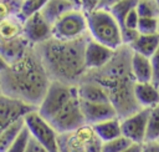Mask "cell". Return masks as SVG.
Listing matches in <instances>:
<instances>
[{
  "instance_id": "obj_1",
  "label": "cell",
  "mask_w": 159,
  "mask_h": 152,
  "mask_svg": "<svg viewBox=\"0 0 159 152\" xmlns=\"http://www.w3.org/2000/svg\"><path fill=\"white\" fill-rule=\"evenodd\" d=\"M1 93L35 108L41 103L51 78L34 46L0 72Z\"/></svg>"
},
{
  "instance_id": "obj_2",
  "label": "cell",
  "mask_w": 159,
  "mask_h": 152,
  "mask_svg": "<svg viewBox=\"0 0 159 152\" xmlns=\"http://www.w3.org/2000/svg\"><path fill=\"white\" fill-rule=\"evenodd\" d=\"M132 54L130 47L123 45L114 51L108 64L98 70L87 71L83 76V78L92 80L106 90L119 118L132 115L140 108L134 96L135 80L130 69Z\"/></svg>"
},
{
  "instance_id": "obj_3",
  "label": "cell",
  "mask_w": 159,
  "mask_h": 152,
  "mask_svg": "<svg viewBox=\"0 0 159 152\" xmlns=\"http://www.w3.org/2000/svg\"><path fill=\"white\" fill-rule=\"evenodd\" d=\"M89 35L72 41L55 37L34 46L51 81L77 86L87 72L84 50Z\"/></svg>"
},
{
  "instance_id": "obj_4",
  "label": "cell",
  "mask_w": 159,
  "mask_h": 152,
  "mask_svg": "<svg viewBox=\"0 0 159 152\" xmlns=\"http://www.w3.org/2000/svg\"><path fill=\"white\" fill-rule=\"evenodd\" d=\"M24 22L21 15L0 21V55L7 64L21 57L31 47L24 36Z\"/></svg>"
},
{
  "instance_id": "obj_5",
  "label": "cell",
  "mask_w": 159,
  "mask_h": 152,
  "mask_svg": "<svg viewBox=\"0 0 159 152\" xmlns=\"http://www.w3.org/2000/svg\"><path fill=\"white\" fill-rule=\"evenodd\" d=\"M86 16L88 35L92 40L114 51L123 46L120 26L108 10L96 9L94 11L86 14Z\"/></svg>"
},
{
  "instance_id": "obj_6",
  "label": "cell",
  "mask_w": 159,
  "mask_h": 152,
  "mask_svg": "<svg viewBox=\"0 0 159 152\" xmlns=\"http://www.w3.org/2000/svg\"><path fill=\"white\" fill-rule=\"evenodd\" d=\"M102 145L93 127L87 123L72 132L58 135L60 152H102Z\"/></svg>"
},
{
  "instance_id": "obj_7",
  "label": "cell",
  "mask_w": 159,
  "mask_h": 152,
  "mask_svg": "<svg viewBox=\"0 0 159 152\" xmlns=\"http://www.w3.org/2000/svg\"><path fill=\"white\" fill-rule=\"evenodd\" d=\"M87 35V16L81 7L68 11L52 25V37L58 40L72 41L82 39Z\"/></svg>"
},
{
  "instance_id": "obj_8",
  "label": "cell",
  "mask_w": 159,
  "mask_h": 152,
  "mask_svg": "<svg viewBox=\"0 0 159 152\" xmlns=\"http://www.w3.org/2000/svg\"><path fill=\"white\" fill-rule=\"evenodd\" d=\"M77 93V86L66 85L57 81H51L41 103L37 106V112L47 121L58 113L65 105Z\"/></svg>"
},
{
  "instance_id": "obj_9",
  "label": "cell",
  "mask_w": 159,
  "mask_h": 152,
  "mask_svg": "<svg viewBox=\"0 0 159 152\" xmlns=\"http://www.w3.org/2000/svg\"><path fill=\"white\" fill-rule=\"evenodd\" d=\"M24 121L32 138H35L40 145H42L48 152H60L57 131L53 128L50 121L43 118L37 112V110L29 112L24 117Z\"/></svg>"
},
{
  "instance_id": "obj_10",
  "label": "cell",
  "mask_w": 159,
  "mask_h": 152,
  "mask_svg": "<svg viewBox=\"0 0 159 152\" xmlns=\"http://www.w3.org/2000/svg\"><path fill=\"white\" fill-rule=\"evenodd\" d=\"M50 123L53 126L58 135L72 132L78 127L86 125L78 93H76L65 105V107L58 113H56L52 120H50Z\"/></svg>"
},
{
  "instance_id": "obj_11",
  "label": "cell",
  "mask_w": 159,
  "mask_h": 152,
  "mask_svg": "<svg viewBox=\"0 0 159 152\" xmlns=\"http://www.w3.org/2000/svg\"><path fill=\"white\" fill-rule=\"evenodd\" d=\"M150 108H139L132 115L120 118L122 136L127 137L130 142L143 145L147 136V125Z\"/></svg>"
},
{
  "instance_id": "obj_12",
  "label": "cell",
  "mask_w": 159,
  "mask_h": 152,
  "mask_svg": "<svg viewBox=\"0 0 159 152\" xmlns=\"http://www.w3.org/2000/svg\"><path fill=\"white\" fill-rule=\"evenodd\" d=\"M35 107L0 93V135L14 122L24 118Z\"/></svg>"
},
{
  "instance_id": "obj_13",
  "label": "cell",
  "mask_w": 159,
  "mask_h": 152,
  "mask_svg": "<svg viewBox=\"0 0 159 152\" xmlns=\"http://www.w3.org/2000/svg\"><path fill=\"white\" fill-rule=\"evenodd\" d=\"M24 36L31 46H36L52 37V25L46 20L41 11L36 12L25 19Z\"/></svg>"
},
{
  "instance_id": "obj_14",
  "label": "cell",
  "mask_w": 159,
  "mask_h": 152,
  "mask_svg": "<svg viewBox=\"0 0 159 152\" xmlns=\"http://www.w3.org/2000/svg\"><path fill=\"white\" fill-rule=\"evenodd\" d=\"M113 55H114V50L89 37L86 44V50H84V64H86L87 71L98 70L103 67L106 64L109 62Z\"/></svg>"
},
{
  "instance_id": "obj_15",
  "label": "cell",
  "mask_w": 159,
  "mask_h": 152,
  "mask_svg": "<svg viewBox=\"0 0 159 152\" xmlns=\"http://www.w3.org/2000/svg\"><path fill=\"white\" fill-rule=\"evenodd\" d=\"M83 117L87 125H96L114 117H118L114 106L111 102H86L81 101Z\"/></svg>"
},
{
  "instance_id": "obj_16",
  "label": "cell",
  "mask_w": 159,
  "mask_h": 152,
  "mask_svg": "<svg viewBox=\"0 0 159 152\" xmlns=\"http://www.w3.org/2000/svg\"><path fill=\"white\" fill-rule=\"evenodd\" d=\"M134 96L140 108H153L159 105V86L154 82H135Z\"/></svg>"
},
{
  "instance_id": "obj_17",
  "label": "cell",
  "mask_w": 159,
  "mask_h": 152,
  "mask_svg": "<svg viewBox=\"0 0 159 152\" xmlns=\"http://www.w3.org/2000/svg\"><path fill=\"white\" fill-rule=\"evenodd\" d=\"M77 93L81 101L86 102H111L106 90L97 82L82 78L77 85Z\"/></svg>"
},
{
  "instance_id": "obj_18",
  "label": "cell",
  "mask_w": 159,
  "mask_h": 152,
  "mask_svg": "<svg viewBox=\"0 0 159 152\" xmlns=\"http://www.w3.org/2000/svg\"><path fill=\"white\" fill-rule=\"evenodd\" d=\"M130 69L135 82H153V69L149 57L133 52Z\"/></svg>"
},
{
  "instance_id": "obj_19",
  "label": "cell",
  "mask_w": 159,
  "mask_h": 152,
  "mask_svg": "<svg viewBox=\"0 0 159 152\" xmlns=\"http://www.w3.org/2000/svg\"><path fill=\"white\" fill-rule=\"evenodd\" d=\"M78 6H76L70 0H48L43 6V9L41 10V12L46 17V20L51 25H53L60 17H62L65 14H67L68 11Z\"/></svg>"
},
{
  "instance_id": "obj_20",
  "label": "cell",
  "mask_w": 159,
  "mask_h": 152,
  "mask_svg": "<svg viewBox=\"0 0 159 152\" xmlns=\"http://www.w3.org/2000/svg\"><path fill=\"white\" fill-rule=\"evenodd\" d=\"M92 127H93L97 137L102 141V143L122 136V126H120L119 117H114V118L96 123Z\"/></svg>"
},
{
  "instance_id": "obj_21",
  "label": "cell",
  "mask_w": 159,
  "mask_h": 152,
  "mask_svg": "<svg viewBox=\"0 0 159 152\" xmlns=\"http://www.w3.org/2000/svg\"><path fill=\"white\" fill-rule=\"evenodd\" d=\"M129 47L133 52L150 59V56L159 47V34H149V35L140 34L138 39Z\"/></svg>"
},
{
  "instance_id": "obj_22",
  "label": "cell",
  "mask_w": 159,
  "mask_h": 152,
  "mask_svg": "<svg viewBox=\"0 0 159 152\" xmlns=\"http://www.w3.org/2000/svg\"><path fill=\"white\" fill-rule=\"evenodd\" d=\"M25 127V121L24 118L14 122L10 125L1 135H0V152H6L7 148L14 143V141L19 137L21 131Z\"/></svg>"
},
{
  "instance_id": "obj_23",
  "label": "cell",
  "mask_w": 159,
  "mask_h": 152,
  "mask_svg": "<svg viewBox=\"0 0 159 152\" xmlns=\"http://www.w3.org/2000/svg\"><path fill=\"white\" fill-rule=\"evenodd\" d=\"M137 2H138V0H122V1L117 2L116 5H113L108 11L112 14V16L116 19V21L122 27L124 25V20H125L127 15L137 7Z\"/></svg>"
},
{
  "instance_id": "obj_24",
  "label": "cell",
  "mask_w": 159,
  "mask_h": 152,
  "mask_svg": "<svg viewBox=\"0 0 159 152\" xmlns=\"http://www.w3.org/2000/svg\"><path fill=\"white\" fill-rule=\"evenodd\" d=\"M159 141V105L149 110L145 142Z\"/></svg>"
},
{
  "instance_id": "obj_25",
  "label": "cell",
  "mask_w": 159,
  "mask_h": 152,
  "mask_svg": "<svg viewBox=\"0 0 159 152\" xmlns=\"http://www.w3.org/2000/svg\"><path fill=\"white\" fill-rule=\"evenodd\" d=\"M22 0H0V21L21 14Z\"/></svg>"
},
{
  "instance_id": "obj_26",
  "label": "cell",
  "mask_w": 159,
  "mask_h": 152,
  "mask_svg": "<svg viewBox=\"0 0 159 152\" xmlns=\"http://www.w3.org/2000/svg\"><path fill=\"white\" fill-rule=\"evenodd\" d=\"M135 10L139 17H159V5L155 0H138Z\"/></svg>"
},
{
  "instance_id": "obj_27",
  "label": "cell",
  "mask_w": 159,
  "mask_h": 152,
  "mask_svg": "<svg viewBox=\"0 0 159 152\" xmlns=\"http://www.w3.org/2000/svg\"><path fill=\"white\" fill-rule=\"evenodd\" d=\"M133 142H130L127 137L120 136L114 140L107 141L102 145V152H123L125 148H128Z\"/></svg>"
},
{
  "instance_id": "obj_28",
  "label": "cell",
  "mask_w": 159,
  "mask_h": 152,
  "mask_svg": "<svg viewBox=\"0 0 159 152\" xmlns=\"http://www.w3.org/2000/svg\"><path fill=\"white\" fill-rule=\"evenodd\" d=\"M47 1L48 0H22V7L20 15L24 19H26L36 12H40Z\"/></svg>"
},
{
  "instance_id": "obj_29",
  "label": "cell",
  "mask_w": 159,
  "mask_h": 152,
  "mask_svg": "<svg viewBox=\"0 0 159 152\" xmlns=\"http://www.w3.org/2000/svg\"><path fill=\"white\" fill-rule=\"evenodd\" d=\"M137 30L139 31V34H144V35L159 34L158 19H155V17H140Z\"/></svg>"
},
{
  "instance_id": "obj_30",
  "label": "cell",
  "mask_w": 159,
  "mask_h": 152,
  "mask_svg": "<svg viewBox=\"0 0 159 152\" xmlns=\"http://www.w3.org/2000/svg\"><path fill=\"white\" fill-rule=\"evenodd\" d=\"M30 137H31V136H30V132H29V130H27L26 126H25L24 130L21 131V133L19 135V137L14 141V143L7 148L6 152H25Z\"/></svg>"
},
{
  "instance_id": "obj_31",
  "label": "cell",
  "mask_w": 159,
  "mask_h": 152,
  "mask_svg": "<svg viewBox=\"0 0 159 152\" xmlns=\"http://www.w3.org/2000/svg\"><path fill=\"white\" fill-rule=\"evenodd\" d=\"M120 35H122V44L125 46H130L140 35L138 30L135 29H127V27H122L120 29Z\"/></svg>"
},
{
  "instance_id": "obj_32",
  "label": "cell",
  "mask_w": 159,
  "mask_h": 152,
  "mask_svg": "<svg viewBox=\"0 0 159 152\" xmlns=\"http://www.w3.org/2000/svg\"><path fill=\"white\" fill-rule=\"evenodd\" d=\"M150 64L153 69V82L159 86V47L150 56Z\"/></svg>"
},
{
  "instance_id": "obj_33",
  "label": "cell",
  "mask_w": 159,
  "mask_h": 152,
  "mask_svg": "<svg viewBox=\"0 0 159 152\" xmlns=\"http://www.w3.org/2000/svg\"><path fill=\"white\" fill-rule=\"evenodd\" d=\"M139 15H138V12H137V10L134 9V10H132L128 15H127V17H125V20H124V25L122 26V27H127V29H135L137 30V27H138V22H139ZM120 27V29H122Z\"/></svg>"
},
{
  "instance_id": "obj_34",
  "label": "cell",
  "mask_w": 159,
  "mask_h": 152,
  "mask_svg": "<svg viewBox=\"0 0 159 152\" xmlns=\"http://www.w3.org/2000/svg\"><path fill=\"white\" fill-rule=\"evenodd\" d=\"M101 0H80V7L86 12H92L96 9H98Z\"/></svg>"
},
{
  "instance_id": "obj_35",
  "label": "cell",
  "mask_w": 159,
  "mask_h": 152,
  "mask_svg": "<svg viewBox=\"0 0 159 152\" xmlns=\"http://www.w3.org/2000/svg\"><path fill=\"white\" fill-rule=\"evenodd\" d=\"M25 152H48L42 145H40L35 138L30 137L29 140V143H27V147L25 150Z\"/></svg>"
},
{
  "instance_id": "obj_36",
  "label": "cell",
  "mask_w": 159,
  "mask_h": 152,
  "mask_svg": "<svg viewBox=\"0 0 159 152\" xmlns=\"http://www.w3.org/2000/svg\"><path fill=\"white\" fill-rule=\"evenodd\" d=\"M140 152H159V142H144L142 145V151Z\"/></svg>"
},
{
  "instance_id": "obj_37",
  "label": "cell",
  "mask_w": 159,
  "mask_h": 152,
  "mask_svg": "<svg viewBox=\"0 0 159 152\" xmlns=\"http://www.w3.org/2000/svg\"><path fill=\"white\" fill-rule=\"evenodd\" d=\"M119 1H122V0H101V2L98 5V9H101V10H109L113 5H116Z\"/></svg>"
},
{
  "instance_id": "obj_38",
  "label": "cell",
  "mask_w": 159,
  "mask_h": 152,
  "mask_svg": "<svg viewBox=\"0 0 159 152\" xmlns=\"http://www.w3.org/2000/svg\"><path fill=\"white\" fill-rule=\"evenodd\" d=\"M142 151V145L138 143H132L128 148H125L123 152H140Z\"/></svg>"
},
{
  "instance_id": "obj_39",
  "label": "cell",
  "mask_w": 159,
  "mask_h": 152,
  "mask_svg": "<svg viewBox=\"0 0 159 152\" xmlns=\"http://www.w3.org/2000/svg\"><path fill=\"white\" fill-rule=\"evenodd\" d=\"M7 65H9V64H7V62L5 61V59H4V57L0 55V72H2V71H4V70L7 67Z\"/></svg>"
},
{
  "instance_id": "obj_40",
  "label": "cell",
  "mask_w": 159,
  "mask_h": 152,
  "mask_svg": "<svg viewBox=\"0 0 159 152\" xmlns=\"http://www.w3.org/2000/svg\"><path fill=\"white\" fill-rule=\"evenodd\" d=\"M70 1H71V2H73L76 6H78V7H80V0H70Z\"/></svg>"
},
{
  "instance_id": "obj_41",
  "label": "cell",
  "mask_w": 159,
  "mask_h": 152,
  "mask_svg": "<svg viewBox=\"0 0 159 152\" xmlns=\"http://www.w3.org/2000/svg\"><path fill=\"white\" fill-rule=\"evenodd\" d=\"M0 93H1V81H0Z\"/></svg>"
},
{
  "instance_id": "obj_42",
  "label": "cell",
  "mask_w": 159,
  "mask_h": 152,
  "mask_svg": "<svg viewBox=\"0 0 159 152\" xmlns=\"http://www.w3.org/2000/svg\"><path fill=\"white\" fill-rule=\"evenodd\" d=\"M155 1H157V4H158V5H159V0H155Z\"/></svg>"
},
{
  "instance_id": "obj_43",
  "label": "cell",
  "mask_w": 159,
  "mask_h": 152,
  "mask_svg": "<svg viewBox=\"0 0 159 152\" xmlns=\"http://www.w3.org/2000/svg\"><path fill=\"white\" fill-rule=\"evenodd\" d=\"M158 22H159V17H158Z\"/></svg>"
},
{
  "instance_id": "obj_44",
  "label": "cell",
  "mask_w": 159,
  "mask_h": 152,
  "mask_svg": "<svg viewBox=\"0 0 159 152\" xmlns=\"http://www.w3.org/2000/svg\"><path fill=\"white\" fill-rule=\"evenodd\" d=\"M158 142H159V141H158Z\"/></svg>"
}]
</instances>
